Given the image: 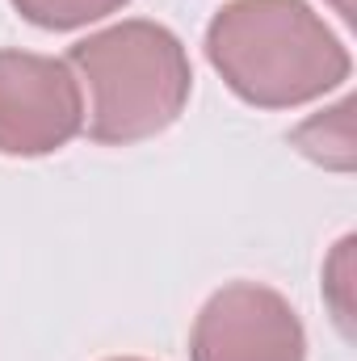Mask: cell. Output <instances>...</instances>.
I'll list each match as a JSON object with an SVG mask.
<instances>
[{
  "label": "cell",
  "mask_w": 357,
  "mask_h": 361,
  "mask_svg": "<svg viewBox=\"0 0 357 361\" xmlns=\"http://www.w3.org/2000/svg\"><path fill=\"white\" fill-rule=\"evenodd\" d=\"M206 59L253 109H298L353 72L349 47L307 0H227L206 25Z\"/></svg>",
  "instance_id": "cell-1"
},
{
  "label": "cell",
  "mask_w": 357,
  "mask_h": 361,
  "mask_svg": "<svg viewBox=\"0 0 357 361\" xmlns=\"http://www.w3.org/2000/svg\"><path fill=\"white\" fill-rule=\"evenodd\" d=\"M68 68L89 89L85 135L101 147H131L164 135L193 92L185 42L147 17H126L80 38L68 51Z\"/></svg>",
  "instance_id": "cell-2"
},
{
  "label": "cell",
  "mask_w": 357,
  "mask_h": 361,
  "mask_svg": "<svg viewBox=\"0 0 357 361\" xmlns=\"http://www.w3.org/2000/svg\"><path fill=\"white\" fill-rule=\"evenodd\" d=\"M349 114H353V101L345 97V101L332 105L328 114L307 118V122L290 135V143H294L307 160L349 173V169H353V130H349Z\"/></svg>",
  "instance_id": "cell-5"
},
{
  "label": "cell",
  "mask_w": 357,
  "mask_h": 361,
  "mask_svg": "<svg viewBox=\"0 0 357 361\" xmlns=\"http://www.w3.org/2000/svg\"><path fill=\"white\" fill-rule=\"evenodd\" d=\"M21 21L51 30V34H68V30H85L92 21H105L109 13H122L131 0H8Z\"/></svg>",
  "instance_id": "cell-6"
},
{
  "label": "cell",
  "mask_w": 357,
  "mask_h": 361,
  "mask_svg": "<svg viewBox=\"0 0 357 361\" xmlns=\"http://www.w3.org/2000/svg\"><path fill=\"white\" fill-rule=\"evenodd\" d=\"M189 361H307V328L282 290L227 281L189 328Z\"/></svg>",
  "instance_id": "cell-4"
},
{
  "label": "cell",
  "mask_w": 357,
  "mask_h": 361,
  "mask_svg": "<svg viewBox=\"0 0 357 361\" xmlns=\"http://www.w3.org/2000/svg\"><path fill=\"white\" fill-rule=\"evenodd\" d=\"M85 135L80 80L68 59L38 51H0V156L38 160Z\"/></svg>",
  "instance_id": "cell-3"
},
{
  "label": "cell",
  "mask_w": 357,
  "mask_h": 361,
  "mask_svg": "<svg viewBox=\"0 0 357 361\" xmlns=\"http://www.w3.org/2000/svg\"><path fill=\"white\" fill-rule=\"evenodd\" d=\"M109 361H147V357H109Z\"/></svg>",
  "instance_id": "cell-7"
}]
</instances>
